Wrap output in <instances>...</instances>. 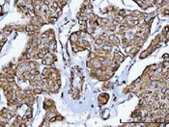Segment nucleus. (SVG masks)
<instances>
[{"label": "nucleus", "instance_id": "nucleus-1", "mask_svg": "<svg viewBox=\"0 0 169 127\" xmlns=\"http://www.w3.org/2000/svg\"><path fill=\"white\" fill-rule=\"evenodd\" d=\"M108 98H109V96L106 94H102V95H100V97H99L100 103H101V104H105V103L107 102Z\"/></svg>", "mask_w": 169, "mask_h": 127}]
</instances>
